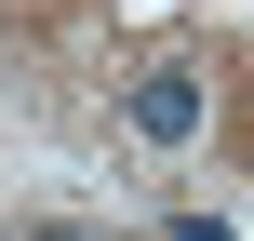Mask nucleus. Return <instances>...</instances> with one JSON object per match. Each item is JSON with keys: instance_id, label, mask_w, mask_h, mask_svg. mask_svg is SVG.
Wrapping results in <instances>:
<instances>
[{"instance_id": "1", "label": "nucleus", "mask_w": 254, "mask_h": 241, "mask_svg": "<svg viewBox=\"0 0 254 241\" xmlns=\"http://www.w3.org/2000/svg\"><path fill=\"white\" fill-rule=\"evenodd\" d=\"M121 121H134L147 148H188V134H201V80H188V67H147V80L121 94Z\"/></svg>"}, {"instance_id": "2", "label": "nucleus", "mask_w": 254, "mask_h": 241, "mask_svg": "<svg viewBox=\"0 0 254 241\" xmlns=\"http://www.w3.org/2000/svg\"><path fill=\"white\" fill-rule=\"evenodd\" d=\"M40 241H94V228H40Z\"/></svg>"}]
</instances>
